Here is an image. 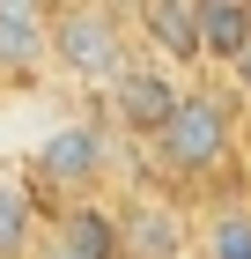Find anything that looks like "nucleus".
<instances>
[{
  "instance_id": "obj_1",
  "label": "nucleus",
  "mask_w": 251,
  "mask_h": 259,
  "mask_svg": "<svg viewBox=\"0 0 251 259\" xmlns=\"http://www.w3.org/2000/svg\"><path fill=\"white\" fill-rule=\"evenodd\" d=\"M236 148H244V97H236V81L214 74V67L185 74V89H177V104L163 111V126L140 134L148 170L163 185H177V193H185V185H214L236 163Z\"/></svg>"
},
{
  "instance_id": "obj_2",
  "label": "nucleus",
  "mask_w": 251,
  "mask_h": 259,
  "mask_svg": "<svg viewBox=\"0 0 251 259\" xmlns=\"http://www.w3.org/2000/svg\"><path fill=\"white\" fill-rule=\"evenodd\" d=\"M118 156H126V134L111 119H67V126H52L37 141V156L22 170L44 193V207H59V200H111Z\"/></svg>"
},
{
  "instance_id": "obj_3",
  "label": "nucleus",
  "mask_w": 251,
  "mask_h": 259,
  "mask_svg": "<svg viewBox=\"0 0 251 259\" xmlns=\"http://www.w3.org/2000/svg\"><path fill=\"white\" fill-rule=\"evenodd\" d=\"M133 52L140 37L118 0H52V74H67L74 89H104Z\"/></svg>"
},
{
  "instance_id": "obj_4",
  "label": "nucleus",
  "mask_w": 251,
  "mask_h": 259,
  "mask_svg": "<svg viewBox=\"0 0 251 259\" xmlns=\"http://www.w3.org/2000/svg\"><path fill=\"white\" fill-rule=\"evenodd\" d=\"M111 215H118V244H126V252H140V259H192L199 207L177 193V185L140 178V185H126V193L111 200Z\"/></svg>"
},
{
  "instance_id": "obj_5",
  "label": "nucleus",
  "mask_w": 251,
  "mask_h": 259,
  "mask_svg": "<svg viewBox=\"0 0 251 259\" xmlns=\"http://www.w3.org/2000/svg\"><path fill=\"white\" fill-rule=\"evenodd\" d=\"M177 89H185V74H177L170 60L133 52V60L118 67L96 97H104V119H111L118 134H133V141H140V134H155V126H163V111L177 104Z\"/></svg>"
},
{
  "instance_id": "obj_6",
  "label": "nucleus",
  "mask_w": 251,
  "mask_h": 259,
  "mask_svg": "<svg viewBox=\"0 0 251 259\" xmlns=\"http://www.w3.org/2000/svg\"><path fill=\"white\" fill-rule=\"evenodd\" d=\"M52 74V0H0V89Z\"/></svg>"
},
{
  "instance_id": "obj_7",
  "label": "nucleus",
  "mask_w": 251,
  "mask_h": 259,
  "mask_svg": "<svg viewBox=\"0 0 251 259\" xmlns=\"http://www.w3.org/2000/svg\"><path fill=\"white\" fill-rule=\"evenodd\" d=\"M140 52L170 60L177 74H199V0H126Z\"/></svg>"
},
{
  "instance_id": "obj_8",
  "label": "nucleus",
  "mask_w": 251,
  "mask_h": 259,
  "mask_svg": "<svg viewBox=\"0 0 251 259\" xmlns=\"http://www.w3.org/2000/svg\"><path fill=\"white\" fill-rule=\"evenodd\" d=\"M44 230V193L30 185L22 163H0V259H30Z\"/></svg>"
},
{
  "instance_id": "obj_9",
  "label": "nucleus",
  "mask_w": 251,
  "mask_h": 259,
  "mask_svg": "<svg viewBox=\"0 0 251 259\" xmlns=\"http://www.w3.org/2000/svg\"><path fill=\"white\" fill-rule=\"evenodd\" d=\"M251 45V0H199V67L229 74Z\"/></svg>"
},
{
  "instance_id": "obj_10",
  "label": "nucleus",
  "mask_w": 251,
  "mask_h": 259,
  "mask_svg": "<svg viewBox=\"0 0 251 259\" xmlns=\"http://www.w3.org/2000/svg\"><path fill=\"white\" fill-rule=\"evenodd\" d=\"M192 252L199 259H251V200H207L192 222Z\"/></svg>"
},
{
  "instance_id": "obj_11",
  "label": "nucleus",
  "mask_w": 251,
  "mask_h": 259,
  "mask_svg": "<svg viewBox=\"0 0 251 259\" xmlns=\"http://www.w3.org/2000/svg\"><path fill=\"white\" fill-rule=\"evenodd\" d=\"M229 81H236V97H244V111H251V45L236 52V67H229Z\"/></svg>"
},
{
  "instance_id": "obj_12",
  "label": "nucleus",
  "mask_w": 251,
  "mask_h": 259,
  "mask_svg": "<svg viewBox=\"0 0 251 259\" xmlns=\"http://www.w3.org/2000/svg\"><path fill=\"white\" fill-rule=\"evenodd\" d=\"M104 259H140V252H126V244H111V252H104Z\"/></svg>"
},
{
  "instance_id": "obj_13",
  "label": "nucleus",
  "mask_w": 251,
  "mask_h": 259,
  "mask_svg": "<svg viewBox=\"0 0 251 259\" xmlns=\"http://www.w3.org/2000/svg\"><path fill=\"white\" fill-rule=\"evenodd\" d=\"M118 8H126V0H118Z\"/></svg>"
},
{
  "instance_id": "obj_14",
  "label": "nucleus",
  "mask_w": 251,
  "mask_h": 259,
  "mask_svg": "<svg viewBox=\"0 0 251 259\" xmlns=\"http://www.w3.org/2000/svg\"><path fill=\"white\" fill-rule=\"evenodd\" d=\"M192 259H199V252H192Z\"/></svg>"
}]
</instances>
